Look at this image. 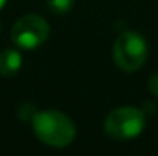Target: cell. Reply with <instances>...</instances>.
Masks as SVG:
<instances>
[{
  "label": "cell",
  "mask_w": 158,
  "mask_h": 156,
  "mask_svg": "<svg viewBox=\"0 0 158 156\" xmlns=\"http://www.w3.org/2000/svg\"><path fill=\"white\" fill-rule=\"evenodd\" d=\"M34 133L44 144L52 148L69 146L76 138V126L61 111H40L34 114Z\"/></svg>",
  "instance_id": "cell-1"
},
{
  "label": "cell",
  "mask_w": 158,
  "mask_h": 156,
  "mask_svg": "<svg viewBox=\"0 0 158 156\" xmlns=\"http://www.w3.org/2000/svg\"><path fill=\"white\" fill-rule=\"evenodd\" d=\"M148 57V44L141 34L126 30L116 39L113 47V59L119 69L126 72L138 70Z\"/></svg>",
  "instance_id": "cell-2"
},
{
  "label": "cell",
  "mask_w": 158,
  "mask_h": 156,
  "mask_svg": "<svg viewBox=\"0 0 158 156\" xmlns=\"http://www.w3.org/2000/svg\"><path fill=\"white\" fill-rule=\"evenodd\" d=\"M146 118L145 113L138 107H118L111 111L104 119V131L113 139H133L145 129Z\"/></svg>",
  "instance_id": "cell-3"
},
{
  "label": "cell",
  "mask_w": 158,
  "mask_h": 156,
  "mask_svg": "<svg viewBox=\"0 0 158 156\" xmlns=\"http://www.w3.org/2000/svg\"><path fill=\"white\" fill-rule=\"evenodd\" d=\"M49 37V24L44 17L39 15H24L14 24L12 40L17 47L32 50L42 46Z\"/></svg>",
  "instance_id": "cell-4"
},
{
  "label": "cell",
  "mask_w": 158,
  "mask_h": 156,
  "mask_svg": "<svg viewBox=\"0 0 158 156\" xmlns=\"http://www.w3.org/2000/svg\"><path fill=\"white\" fill-rule=\"evenodd\" d=\"M22 67V54L15 49H5L0 52V76L12 77Z\"/></svg>",
  "instance_id": "cell-5"
},
{
  "label": "cell",
  "mask_w": 158,
  "mask_h": 156,
  "mask_svg": "<svg viewBox=\"0 0 158 156\" xmlns=\"http://www.w3.org/2000/svg\"><path fill=\"white\" fill-rule=\"evenodd\" d=\"M46 3L54 14H67L74 7V0H46Z\"/></svg>",
  "instance_id": "cell-6"
},
{
  "label": "cell",
  "mask_w": 158,
  "mask_h": 156,
  "mask_svg": "<svg viewBox=\"0 0 158 156\" xmlns=\"http://www.w3.org/2000/svg\"><path fill=\"white\" fill-rule=\"evenodd\" d=\"M148 89L152 91V94L158 96V72L153 74V76L150 77V81H148Z\"/></svg>",
  "instance_id": "cell-7"
},
{
  "label": "cell",
  "mask_w": 158,
  "mask_h": 156,
  "mask_svg": "<svg viewBox=\"0 0 158 156\" xmlns=\"http://www.w3.org/2000/svg\"><path fill=\"white\" fill-rule=\"evenodd\" d=\"M5 3H7V0H0V10L3 9V5H5Z\"/></svg>",
  "instance_id": "cell-8"
}]
</instances>
